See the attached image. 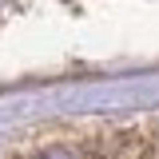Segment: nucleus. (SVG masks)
Masks as SVG:
<instances>
[{"label": "nucleus", "mask_w": 159, "mask_h": 159, "mask_svg": "<svg viewBox=\"0 0 159 159\" xmlns=\"http://www.w3.org/2000/svg\"><path fill=\"white\" fill-rule=\"evenodd\" d=\"M8 159H111V135L99 123L48 127L20 139Z\"/></svg>", "instance_id": "obj_1"}]
</instances>
